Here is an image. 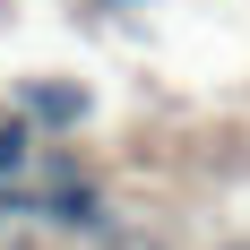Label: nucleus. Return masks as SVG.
I'll list each match as a JSON object with an SVG mask.
<instances>
[{"label":"nucleus","instance_id":"1","mask_svg":"<svg viewBox=\"0 0 250 250\" xmlns=\"http://www.w3.org/2000/svg\"><path fill=\"white\" fill-rule=\"evenodd\" d=\"M18 104H26V112H18L26 129H78V121H86V86H78V78H35Z\"/></svg>","mask_w":250,"mask_h":250},{"label":"nucleus","instance_id":"3","mask_svg":"<svg viewBox=\"0 0 250 250\" xmlns=\"http://www.w3.org/2000/svg\"><path fill=\"white\" fill-rule=\"evenodd\" d=\"M233 250H250V242H233Z\"/></svg>","mask_w":250,"mask_h":250},{"label":"nucleus","instance_id":"2","mask_svg":"<svg viewBox=\"0 0 250 250\" xmlns=\"http://www.w3.org/2000/svg\"><path fill=\"white\" fill-rule=\"evenodd\" d=\"M26 173H35V129H26L18 112H0V190L26 181Z\"/></svg>","mask_w":250,"mask_h":250}]
</instances>
